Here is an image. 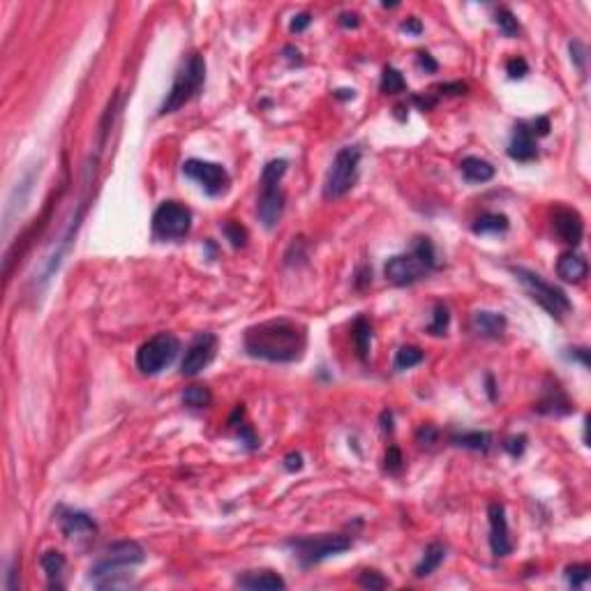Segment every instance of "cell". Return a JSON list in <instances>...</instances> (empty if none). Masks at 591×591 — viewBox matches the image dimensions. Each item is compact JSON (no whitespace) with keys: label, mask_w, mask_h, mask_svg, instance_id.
<instances>
[{"label":"cell","mask_w":591,"mask_h":591,"mask_svg":"<svg viewBox=\"0 0 591 591\" xmlns=\"http://www.w3.org/2000/svg\"><path fill=\"white\" fill-rule=\"evenodd\" d=\"M250 358L268 363H296L308 349V328L293 319H271L250 326L242 337Z\"/></svg>","instance_id":"1"},{"label":"cell","mask_w":591,"mask_h":591,"mask_svg":"<svg viewBox=\"0 0 591 591\" xmlns=\"http://www.w3.org/2000/svg\"><path fill=\"white\" fill-rule=\"evenodd\" d=\"M146 559L144 547L136 541H118L107 547L104 557L90 568V582L98 589H116L129 582L127 568Z\"/></svg>","instance_id":"2"},{"label":"cell","mask_w":591,"mask_h":591,"mask_svg":"<svg viewBox=\"0 0 591 591\" xmlns=\"http://www.w3.org/2000/svg\"><path fill=\"white\" fill-rule=\"evenodd\" d=\"M204 81H206V60L199 54H192L187 58V63L178 69L167 98L160 104V116L176 114L178 109L185 107L194 95H199Z\"/></svg>","instance_id":"3"},{"label":"cell","mask_w":591,"mask_h":591,"mask_svg":"<svg viewBox=\"0 0 591 591\" xmlns=\"http://www.w3.org/2000/svg\"><path fill=\"white\" fill-rule=\"evenodd\" d=\"M510 273L515 275V280L527 289V293L541 305L543 310L550 312V317L561 319L563 315H568L573 310V303L568 300V296L559 286L550 284L547 280H543V275H538L534 271L522 266H510Z\"/></svg>","instance_id":"4"},{"label":"cell","mask_w":591,"mask_h":591,"mask_svg":"<svg viewBox=\"0 0 591 591\" xmlns=\"http://www.w3.org/2000/svg\"><path fill=\"white\" fill-rule=\"evenodd\" d=\"M361 158L363 151L358 146H344L337 151V155L330 162V169L324 180V197L326 199H340L349 194L361 171Z\"/></svg>","instance_id":"5"},{"label":"cell","mask_w":591,"mask_h":591,"mask_svg":"<svg viewBox=\"0 0 591 591\" xmlns=\"http://www.w3.org/2000/svg\"><path fill=\"white\" fill-rule=\"evenodd\" d=\"M286 545L293 550V557L298 559L303 568H310L324 559L337 557L351 547V538L342 534H321V536H300L286 541Z\"/></svg>","instance_id":"6"},{"label":"cell","mask_w":591,"mask_h":591,"mask_svg":"<svg viewBox=\"0 0 591 591\" xmlns=\"http://www.w3.org/2000/svg\"><path fill=\"white\" fill-rule=\"evenodd\" d=\"M178 351H180L178 337L171 333H160L139 346L136 368L141 375H148V377L160 375L164 368H169V365L176 361Z\"/></svg>","instance_id":"7"},{"label":"cell","mask_w":591,"mask_h":591,"mask_svg":"<svg viewBox=\"0 0 591 591\" xmlns=\"http://www.w3.org/2000/svg\"><path fill=\"white\" fill-rule=\"evenodd\" d=\"M192 229V213L178 201H164L153 213V233L160 240H182Z\"/></svg>","instance_id":"8"},{"label":"cell","mask_w":591,"mask_h":591,"mask_svg":"<svg viewBox=\"0 0 591 591\" xmlns=\"http://www.w3.org/2000/svg\"><path fill=\"white\" fill-rule=\"evenodd\" d=\"M182 173H185L187 178H192L197 180L199 185L204 187V192L208 197H220L224 194L229 189V173L227 169L222 167V164H217V162H206V160H187L185 164H182Z\"/></svg>","instance_id":"9"},{"label":"cell","mask_w":591,"mask_h":591,"mask_svg":"<svg viewBox=\"0 0 591 591\" xmlns=\"http://www.w3.org/2000/svg\"><path fill=\"white\" fill-rule=\"evenodd\" d=\"M432 273L428 266H425L423 259L411 250L409 254H395L390 257L386 266H384V275L388 282H393L397 286H409L416 284L419 280H423L425 275Z\"/></svg>","instance_id":"10"},{"label":"cell","mask_w":591,"mask_h":591,"mask_svg":"<svg viewBox=\"0 0 591 591\" xmlns=\"http://www.w3.org/2000/svg\"><path fill=\"white\" fill-rule=\"evenodd\" d=\"M215 351H217V337L213 333H199L185 349V356H182L180 375L197 377L199 372L206 370L213 363Z\"/></svg>","instance_id":"11"},{"label":"cell","mask_w":591,"mask_h":591,"mask_svg":"<svg viewBox=\"0 0 591 591\" xmlns=\"http://www.w3.org/2000/svg\"><path fill=\"white\" fill-rule=\"evenodd\" d=\"M262 197L257 204V215L259 222L266 229H275L282 220L284 213V192L280 189V180H266L262 178Z\"/></svg>","instance_id":"12"},{"label":"cell","mask_w":591,"mask_h":591,"mask_svg":"<svg viewBox=\"0 0 591 591\" xmlns=\"http://www.w3.org/2000/svg\"><path fill=\"white\" fill-rule=\"evenodd\" d=\"M488 517H490V550L497 559L508 557L513 552V541L508 532V520H506V508L499 501H492L488 506Z\"/></svg>","instance_id":"13"},{"label":"cell","mask_w":591,"mask_h":591,"mask_svg":"<svg viewBox=\"0 0 591 591\" xmlns=\"http://www.w3.org/2000/svg\"><path fill=\"white\" fill-rule=\"evenodd\" d=\"M552 229L554 233L559 236L561 242H566V245H580L582 236H585V222H582V217L578 211H570V208H554L552 213Z\"/></svg>","instance_id":"14"},{"label":"cell","mask_w":591,"mask_h":591,"mask_svg":"<svg viewBox=\"0 0 591 591\" xmlns=\"http://www.w3.org/2000/svg\"><path fill=\"white\" fill-rule=\"evenodd\" d=\"M508 155H510V160H515V162H532V160L538 158L536 139L532 134V129H529V125L522 123V120L515 123V127H513Z\"/></svg>","instance_id":"15"},{"label":"cell","mask_w":591,"mask_h":591,"mask_svg":"<svg viewBox=\"0 0 591 591\" xmlns=\"http://www.w3.org/2000/svg\"><path fill=\"white\" fill-rule=\"evenodd\" d=\"M58 522L63 534L67 538H90L95 532H98V525L93 522L90 515H86L81 510H69V508H60L58 510Z\"/></svg>","instance_id":"16"},{"label":"cell","mask_w":591,"mask_h":591,"mask_svg":"<svg viewBox=\"0 0 591 591\" xmlns=\"http://www.w3.org/2000/svg\"><path fill=\"white\" fill-rule=\"evenodd\" d=\"M508 321L499 312H490V310H478L472 315V330L481 337H492L497 340L503 333H506Z\"/></svg>","instance_id":"17"},{"label":"cell","mask_w":591,"mask_h":591,"mask_svg":"<svg viewBox=\"0 0 591 591\" xmlns=\"http://www.w3.org/2000/svg\"><path fill=\"white\" fill-rule=\"evenodd\" d=\"M589 273V266H587V259L578 254V252H563L557 262V275L561 277L563 282H573L578 284L587 277Z\"/></svg>","instance_id":"18"},{"label":"cell","mask_w":591,"mask_h":591,"mask_svg":"<svg viewBox=\"0 0 591 591\" xmlns=\"http://www.w3.org/2000/svg\"><path fill=\"white\" fill-rule=\"evenodd\" d=\"M240 589H286V582L275 570H247L236 580Z\"/></svg>","instance_id":"19"},{"label":"cell","mask_w":591,"mask_h":591,"mask_svg":"<svg viewBox=\"0 0 591 591\" xmlns=\"http://www.w3.org/2000/svg\"><path fill=\"white\" fill-rule=\"evenodd\" d=\"M460 171H462V178L467 182H488L494 178V167L483 158H464L462 164H460Z\"/></svg>","instance_id":"20"},{"label":"cell","mask_w":591,"mask_h":591,"mask_svg":"<svg viewBox=\"0 0 591 591\" xmlns=\"http://www.w3.org/2000/svg\"><path fill=\"white\" fill-rule=\"evenodd\" d=\"M534 409L538 414H554V416H561V414H568L570 411V402L566 393L559 388V386H552L545 390V397L538 402Z\"/></svg>","instance_id":"21"},{"label":"cell","mask_w":591,"mask_h":591,"mask_svg":"<svg viewBox=\"0 0 591 591\" xmlns=\"http://www.w3.org/2000/svg\"><path fill=\"white\" fill-rule=\"evenodd\" d=\"M443 559H446V547H443L441 543H430L428 547H425V552H423V559L419 566L414 568V575L416 578H428L432 575L434 570H437Z\"/></svg>","instance_id":"22"},{"label":"cell","mask_w":591,"mask_h":591,"mask_svg":"<svg viewBox=\"0 0 591 591\" xmlns=\"http://www.w3.org/2000/svg\"><path fill=\"white\" fill-rule=\"evenodd\" d=\"M42 568H45L47 573V578H49V587L51 589H63V582H60V578H63V570H65V557H63V552H58V550H49L42 554Z\"/></svg>","instance_id":"23"},{"label":"cell","mask_w":591,"mask_h":591,"mask_svg":"<svg viewBox=\"0 0 591 591\" xmlns=\"http://www.w3.org/2000/svg\"><path fill=\"white\" fill-rule=\"evenodd\" d=\"M460 448H467V450H478V453H488L492 448V434L488 432H462V434H453V439H450Z\"/></svg>","instance_id":"24"},{"label":"cell","mask_w":591,"mask_h":591,"mask_svg":"<svg viewBox=\"0 0 591 591\" xmlns=\"http://www.w3.org/2000/svg\"><path fill=\"white\" fill-rule=\"evenodd\" d=\"M351 337H353V346L358 356L365 361L370 353V344H372V321L368 317H358L351 326Z\"/></svg>","instance_id":"25"},{"label":"cell","mask_w":591,"mask_h":591,"mask_svg":"<svg viewBox=\"0 0 591 591\" xmlns=\"http://www.w3.org/2000/svg\"><path fill=\"white\" fill-rule=\"evenodd\" d=\"M510 222L503 213H485L474 222V233H503L508 231Z\"/></svg>","instance_id":"26"},{"label":"cell","mask_w":591,"mask_h":591,"mask_svg":"<svg viewBox=\"0 0 591 591\" xmlns=\"http://www.w3.org/2000/svg\"><path fill=\"white\" fill-rule=\"evenodd\" d=\"M379 88L384 95H399L406 90V79L402 76V72L395 67H384V74H381V83Z\"/></svg>","instance_id":"27"},{"label":"cell","mask_w":591,"mask_h":591,"mask_svg":"<svg viewBox=\"0 0 591 591\" xmlns=\"http://www.w3.org/2000/svg\"><path fill=\"white\" fill-rule=\"evenodd\" d=\"M180 399H182V404L189 406V409H206V406H211L213 395L206 386H189L182 390Z\"/></svg>","instance_id":"28"},{"label":"cell","mask_w":591,"mask_h":591,"mask_svg":"<svg viewBox=\"0 0 591 591\" xmlns=\"http://www.w3.org/2000/svg\"><path fill=\"white\" fill-rule=\"evenodd\" d=\"M423 361V349L421 346H414V344H404L399 346L397 353H395V370H411L416 368Z\"/></svg>","instance_id":"29"},{"label":"cell","mask_w":591,"mask_h":591,"mask_svg":"<svg viewBox=\"0 0 591 591\" xmlns=\"http://www.w3.org/2000/svg\"><path fill=\"white\" fill-rule=\"evenodd\" d=\"M494 23H497V28L503 37H517L520 35V21L508 7H499L497 14H494Z\"/></svg>","instance_id":"30"},{"label":"cell","mask_w":591,"mask_h":591,"mask_svg":"<svg viewBox=\"0 0 591 591\" xmlns=\"http://www.w3.org/2000/svg\"><path fill=\"white\" fill-rule=\"evenodd\" d=\"M448 324H450L448 308L443 305V303H437V305H434V319H432V324L428 326V333L430 335H446Z\"/></svg>","instance_id":"31"},{"label":"cell","mask_w":591,"mask_h":591,"mask_svg":"<svg viewBox=\"0 0 591 591\" xmlns=\"http://www.w3.org/2000/svg\"><path fill=\"white\" fill-rule=\"evenodd\" d=\"M222 233L227 236V240L231 242V247H245V242H247V231L245 227H240L238 222H233V220H227L222 224Z\"/></svg>","instance_id":"32"},{"label":"cell","mask_w":591,"mask_h":591,"mask_svg":"<svg viewBox=\"0 0 591 591\" xmlns=\"http://www.w3.org/2000/svg\"><path fill=\"white\" fill-rule=\"evenodd\" d=\"M589 575H591V568L587 566V563H573V566L566 568V580H568V585L573 589H582L589 582Z\"/></svg>","instance_id":"33"},{"label":"cell","mask_w":591,"mask_h":591,"mask_svg":"<svg viewBox=\"0 0 591 591\" xmlns=\"http://www.w3.org/2000/svg\"><path fill=\"white\" fill-rule=\"evenodd\" d=\"M404 467V457H402V450L397 446H388L386 455H384V469L388 474H399Z\"/></svg>","instance_id":"34"},{"label":"cell","mask_w":591,"mask_h":591,"mask_svg":"<svg viewBox=\"0 0 591 591\" xmlns=\"http://www.w3.org/2000/svg\"><path fill=\"white\" fill-rule=\"evenodd\" d=\"M358 585L365 587V589H386L388 587V580L381 575L379 570H363L361 573V578H358Z\"/></svg>","instance_id":"35"},{"label":"cell","mask_w":591,"mask_h":591,"mask_svg":"<svg viewBox=\"0 0 591 591\" xmlns=\"http://www.w3.org/2000/svg\"><path fill=\"white\" fill-rule=\"evenodd\" d=\"M506 72L510 79H525V76L529 74V65H527V60L525 58H510L508 63H506Z\"/></svg>","instance_id":"36"},{"label":"cell","mask_w":591,"mask_h":591,"mask_svg":"<svg viewBox=\"0 0 591 591\" xmlns=\"http://www.w3.org/2000/svg\"><path fill=\"white\" fill-rule=\"evenodd\" d=\"M568 51H570V60H573V63L578 65L580 72H585V63H587V49H585V45L578 42V40H573L570 45H568Z\"/></svg>","instance_id":"37"},{"label":"cell","mask_w":591,"mask_h":591,"mask_svg":"<svg viewBox=\"0 0 591 591\" xmlns=\"http://www.w3.org/2000/svg\"><path fill=\"white\" fill-rule=\"evenodd\" d=\"M503 448H506L508 455L520 457V455L525 453V448H527V437H525V434H520V437H510V439H506V443H503Z\"/></svg>","instance_id":"38"},{"label":"cell","mask_w":591,"mask_h":591,"mask_svg":"<svg viewBox=\"0 0 591 591\" xmlns=\"http://www.w3.org/2000/svg\"><path fill=\"white\" fill-rule=\"evenodd\" d=\"M439 432L432 428V425H423V428L416 432V441L421 443V446H432L434 441H437Z\"/></svg>","instance_id":"39"},{"label":"cell","mask_w":591,"mask_h":591,"mask_svg":"<svg viewBox=\"0 0 591 591\" xmlns=\"http://www.w3.org/2000/svg\"><path fill=\"white\" fill-rule=\"evenodd\" d=\"M416 60H419V65H421V69H425V72L428 74H434L439 69V65H437V60H434L428 51H419V56H416Z\"/></svg>","instance_id":"40"},{"label":"cell","mask_w":591,"mask_h":591,"mask_svg":"<svg viewBox=\"0 0 591 591\" xmlns=\"http://www.w3.org/2000/svg\"><path fill=\"white\" fill-rule=\"evenodd\" d=\"M310 23H312V14L310 12H300V14L293 16V21H291L289 28H291V33H303Z\"/></svg>","instance_id":"41"},{"label":"cell","mask_w":591,"mask_h":591,"mask_svg":"<svg viewBox=\"0 0 591 591\" xmlns=\"http://www.w3.org/2000/svg\"><path fill=\"white\" fill-rule=\"evenodd\" d=\"M353 284H356V289H365V286H370L372 284V271L370 268H358V273H356V277H353Z\"/></svg>","instance_id":"42"},{"label":"cell","mask_w":591,"mask_h":591,"mask_svg":"<svg viewBox=\"0 0 591 591\" xmlns=\"http://www.w3.org/2000/svg\"><path fill=\"white\" fill-rule=\"evenodd\" d=\"M240 439H242V443H245V446H247L250 450H254V448L259 446L257 434L252 432V428H247V425H242V428H240Z\"/></svg>","instance_id":"43"},{"label":"cell","mask_w":591,"mask_h":591,"mask_svg":"<svg viewBox=\"0 0 591 591\" xmlns=\"http://www.w3.org/2000/svg\"><path fill=\"white\" fill-rule=\"evenodd\" d=\"M437 90H441V95H464L467 93V83L455 81V83H443Z\"/></svg>","instance_id":"44"},{"label":"cell","mask_w":591,"mask_h":591,"mask_svg":"<svg viewBox=\"0 0 591 591\" xmlns=\"http://www.w3.org/2000/svg\"><path fill=\"white\" fill-rule=\"evenodd\" d=\"M284 469L286 472H300L303 469V455L300 453H289L284 457Z\"/></svg>","instance_id":"45"},{"label":"cell","mask_w":591,"mask_h":591,"mask_svg":"<svg viewBox=\"0 0 591 591\" xmlns=\"http://www.w3.org/2000/svg\"><path fill=\"white\" fill-rule=\"evenodd\" d=\"M547 132H550V120H547L545 116H538L534 123H532V134H538V136H545Z\"/></svg>","instance_id":"46"},{"label":"cell","mask_w":591,"mask_h":591,"mask_svg":"<svg viewBox=\"0 0 591 591\" xmlns=\"http://www.w3.org/2000/svg\"><path fill=\"white\" fill-rule=\"evenodd\" d=\"M340 25L342 28H358L361 25V16L356 12H344L340 14Z\"/></svg>","instance_id":"47"},{"label":"cell","mask_w":591,"mask_h":591,"mask_svg":"<svg viewBox=\"0 0 591 591\" xmlns=\"http://www.w3.org/2000/svg\"><path fill=\"white\" fill-rule=\"evenodd\" d=\"M402 30H404V33H411V35H421V33H423V23H421V19H416V16H411V19H406V21L402 23Z\"/></svg>","instance_id":"48"},{"label":"cell","mask_w":591,"mask_h":591,"mask_svg":"<svg viewBox=\"0 0 591 591\" xmlns=\"http://www.w3.org/2000/svg\"><path fill=\"white\" fill-rule=\"evenodd\" d=\"M284 54L289 58V63H300V51L293 47H284Z\"/></svg>","instance_id":"49"},{"label":"cell","mask_w":591,"mask_h":591,"mask_svg":"<svg viewBox=\"0 0 591 591\" xmlns=\"http://www.w3.org/2000/svg\"><path fill=\"white\" fill-rule=\"evenodd\" d=\"M573 356L580 358V363L585 365V368H589V351L587 349H573Z\"/></svg>","instance_id":"50"},{"label":"cell","mask_w":591,"mask_h":591,"mask_svg":"<svg viewBox=\"0 0 591 591\" xmlns=\"http://www.w3.org/2000/svg\"><path fill=\"white\" fill-rule=\"evenodd\" d=\"M335 98H340V100H351L353 98V90H349V88H340L335 93Z\"/></svg>","instance_id":"51"},{"label":"cell","mask_w":591,"mask_h":591,"mask_svg":"<svg viewBox=\"0 0 591 591\" xmlns=\"http://www.w3.org/2000/svg\"><path fill=\"white\" fill-rule=\"evenodd\" d=\"M488 393H490V397L494 399V384H492V377H488Z\"/></svg>","instance_id":"52"}]
</instances>
